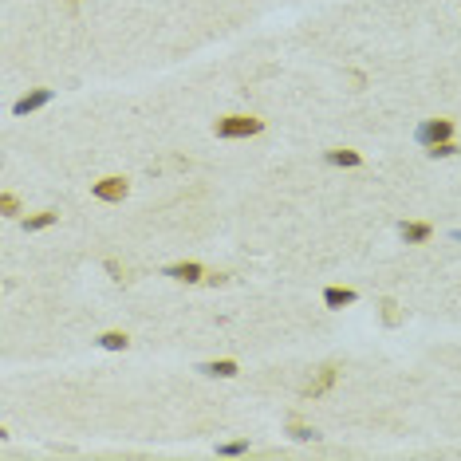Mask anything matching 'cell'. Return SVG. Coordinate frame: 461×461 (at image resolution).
Returning a JSON list of instances; mask_svg holds the SVG:
<instances>
[{
	"instance_id": "cell-11",
	"label": "cell",
	"mask_w": 461,
	"mask_h": 461,
	"mask_svg": "<svg viewBox=\"0 0 461 461\" xmlns=\"http://www.w3.org/2000/svg\"><path fill=\"white\" fill-rule=\"evenodd\" d=\"M56 221H60V213H56V209H40V213L24 217V229H28V233H44V229H51Z\"/></svg>"
},
{
	"instance_id": "cell-17",
	"label": "cell",
	"mask_w": 461,
	"mask_h": 461,
	"mask_svg": "<svg viewBox=\"0 0 461 461\" xmlns=\"http://www.w3.org/2000/svg\"><path fill=\"white\" fill-rule=\"evenodd\" d=\"M107 272H110L115 280H122V265H119V260H107Z\"/></svg>"
},
{
	"instance_id": "cell-15",
	"label": "cell",
	"mask_w": 461,
	"mask_h": 461,
	"mask_svg": "<svg viewBox=\"0 0 461 461\" xmlns=\"http://www.w3.org/2000/svg\"><path fill=\"white\" fill-rule=\"evenodd\" d=\"M0 213H4V217H16V213H20V201H16V194H0Z\"/></svg>"
},
{
	"instance_id": "cell-3",
	"label": "cell",
	"mask_w": 461,
	"mask_h": 461,
	"mask_svg": "<svg viewBox=\"0 0 461 461\" xmlns=\"http://www.w3.org/2000/svg\"><path fill=\"white\" fill-rule=\"evenodd\" d=\"M91 194H95L99 201H122V197L131 194V182H126V178H99V182L91 185Z\"/></svg>"
},
{
	"instance_id": "cell-5",
	"label": "cell",
	"mask_w": 461,
	"mask_h": 461,
	"mask_svg": "<svg viewBox=\"0 0 461 461\" xmlns=\"http://www.w3.org/2000/svg\"><path fill=\"white\" fill-rule=\"evenodd\" d=\"M335 378H340V367H335V363H324V367H319V375L303 387V394H308V399H319V394H328V390L335 387Z\"/></svg>"
},
{
	"instance_id": "cell-16",
	"label": "cell",
	"mask_w": 461,
	"mask_h": 461,
	"mask_svg": "<svg viewBox=\"0 0 461 461\" xmlns=\"http://www.w3.org/2000/svg\"><path fill=\"white\" fill-rule=\"evenodd\" d=\"M288 434L296 437V442H312V437H316V430H312V426H303V422H292Z\"/></svg>"
},
{
	"instance_id": "cell-18",
	"label": "cell",
	"mask_w": 461,
	"mask_h": 461,
	"mask_svg": "<svg viewBox=\"0 0 461 461\" xmlns=\"http://www.w3.org/2000/svg\"><path fill=\"white\" fill-rule=\"evenodd\" d=\"M453 241H461V229H458V233H453Z\"/></svg>"
},
{
	"instance_id": "cell-7",
	"label": "cell",
	"mask_w": 461,
	"mask_h": 461,
	"mask_svg": "<svg viewBox=\"0 0 461 461\" xmlns=\"http://www.w3.org/2000/svg\"><path fill=\"white\" fill-rule=\"evenodd\" d=\"M399 233H402L406 244H426L430 237H434V225H430V221H402Z\"/></svg>"
},
{
	"instance_id": "cell-9",
	"label": "cell",
	"mask_w": 461,
	"mask_h": 461,
	"mask_svg": "<svg viewBox=\"0 0 461 461\" xmlns=\"http://www.w3.org/2000/svg\"><path fill=\"white\" fill-rule=\"evenodd\" d=\"M197 371H206V375H213V378H237L241 375V367L233 363V359H213V363H201Z\"/></svg>"
},
{
	"instance_id": "cell-8",
	"label": "cell",
	"mask_w": 461,
	"mask_h": 461,
	"mask_svg": "<svg viewBox=\"0 0 461 461\" xmlns=\"http://www.w3.org/2000/svg\"><path fill=\"white\" fill-rule=\"evenodd\" d=\"M355 300H359V296H355L351 288H335V284L324 288V303H328L331 312H340V308H347V303H355Z\"/></svg>"
},
{
	"instance_id": "cell-14",
	"label": "cell",
	"mask_w": 461,
	"mask_h": 461,
	"mask_svg": "<svg viewBox=\"0 0 461 461\" xmlns=\"http://www.w3.org/2000/svg\"><path fill=\"white\" fill-rule=\"evenodd\" d=\"M461 146L453 142V138H449V142H437V146H430V150H426V154H430V158H453V154H458Z\"/></svg>"
},
{
	"instance_id": "cell-2",
	"label": "cell",
	"mask_w": 461,
	"mask_h": 461,
	"mask_svg": "<svg viewBox=\"0 0 461 461\" xmlns=\"http://www.w3.org/2000/svg\"><path fill=\"white\" fill-rule=\"evenodd\" d=\"M414 138L430 150V146H437V142H449L453 138V119H426L418 131H414Z\"/></svg>"
},
{
	"instance_id": "cell-10",
	"label": "cell",
	"mask_w": 461,
	"mask_h": 461,
	"mask_svg": "<svg viewBox=\"0 0 461 461\" xmlns=\"http://www.w3.org/2000/svg\"><path fill=\"white\" fill-rule=\"evenodd\" d=\"M328 162H331V166H343V170H355V166H363V154L340 146V150H328Z\"/></svg>"
},
{
	"instance_id": "cell-12",
	"label": "cell",
	"mask_w": 461,
	"mask_h": 461,
	"mask_svg": "<svg viewBox=\"0 0 461 461\" xmlns=\"http://www.w3.org/2000/svg\"><path fill=\"white\" fill-rule=\"evenodd\" d=\"M99 347H103V351H126V347H131V335H126V331H103V335H99Z\"/></svg>"
},
{
	"instance_id": "cell-13",
	"label": "cell",
	"mask_w": 461,
	"mask_h": 461,
	"mask_svg": "<svg viewBox=\"0 0 461 461\" xmlns=\"http://www.w3.org/2000/svg\"><path fill=\"white\" fill-rule=\"evenodd\" d=\"M244 449H249V437H237V442H225V446H217L221 458H241Z\"/></svg>"
},
{
	"instance_id": "cell-6",
	"label": "cell",
	"mask_w": 461,
	"mask_h": 461,
	"mask_svg": "<svg viewBox=\"0 0 461 461\" xmlns=\"http://www.w3.org/2000/svg\"><path fill=\"white\" fill-rule=\"evenodd\" d=\"M166 276L178 280V284H201V280H206V268L197 265V260H182V265L166 268Z\"/></svg>"
},
{
	"instance_id": "cell-4",
	"label": "cell",
	"mask_w": 461,
	"mask_h": 461,
	"mask_svg": "<svg viewBox=\"0 0 461 461\" xmlns=\"http://www.w3.org/2000/svg\"><path fill=\"white\" fill-rule=\"evenodd\" d=\"M51 99H56V95H51L48 87H40V91H28V95H20V99L12 103V115H16V119H24V115H32V110L48 107Z\"/></svg>"
},
{
	"instance_id": "cell-1",
	"label": "cell",
	"mask_w": 461,
	"mask_h": 461,
	"mask_svg": "<svg viewBox=\"0 0 461 461\" xmlns=\"http://www.w3.org/2000/svg\"><path fill=\"white\" fill-rule=\"evenodd\" d=\"M260 131H265V119H256V115H225V119L213 122L217 138H253Z\"/></svg>"
}]
</instances>
